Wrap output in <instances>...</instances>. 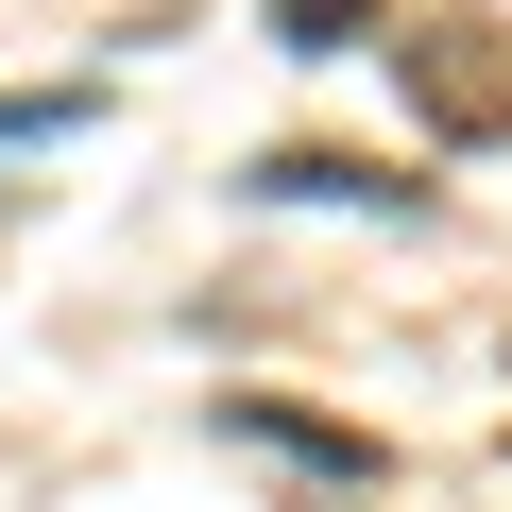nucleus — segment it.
I'll use <instances>...</instances> for the list:
<instances>
[{
	"instance_id": "obj_1",
	"label": "nucleus",
	"mask_w": 512,
	"mask_h": 512,
	"mask_svg": "<svg viewBox=\"0 0 512 512\" xmlns=\"http://www.w3.org/2000/svg\"><path fill=\"white\" fill-rule=\"evenodd\" d=\"M410 86H427L444 137H512V52L495 35H410Z\"/></svg>"
},
{
	"instance_id": "obj_2",
	"label": "nucleus",
	"mask_w": 512,
	"mask_h": 512,
	"mask_svg": "<svg viewBox=\"0 0 512 512\" xmlns=\"http://www.w3.org/2000/svg\"><path fill=\"white\" fill-rule=\"evenodd\" d=\"M274 35H291V52H342V35H376V0H291Z\"/></svg>"
}]
</instances>
